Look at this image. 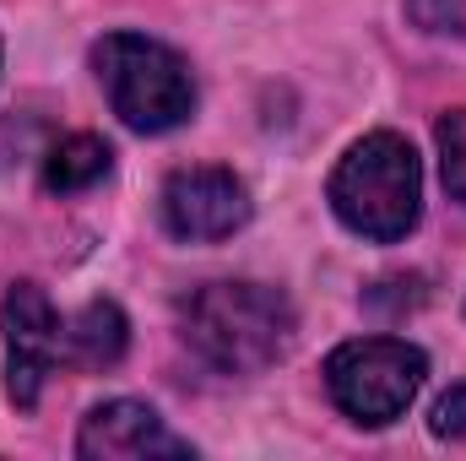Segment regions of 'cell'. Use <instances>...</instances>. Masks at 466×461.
Listing matches in <instances>:
<instances>
[{"label":"cell","instance_id":"6da1fadb","mask_svg":"<svg viewBox=\"0 0 466 461\" xmlns=\"http://www.w3.org/2000/svg\"><path fill=\"white\" fill-rule=\"evenodd\" d=\"M179 332L212 369L260 374L293 347V304L266 282H201L179 304Z\"/></svg>","mask_w":466,"mask_h":461},{"label":"cell","instance_id":"7a4b0ae2","mask_svg":"<svg viewBox=\"0 0 466 461\" xmlns=\"http://www.w3.org/2000/svg\"><path fill=\"white\" fill-rule=\"evenodd\" d=\"M331 212L342 218V229L363 233L374 244H396L418 229L423 212V163L412 152L407 136L396 130H369L363 141H352L342 163L331 169Z\"/></svg>","mask_w":466,"mask_h":461},{"label":"cell","instance_id":"3957f363","mask_svg":"<svg viewBox=\"0 0 466 461\" xmlns=\"http://www.w3.org/2000/svg\"><path fill=\"white\" fill-rule=\"evenodd\" d=\"M93 71H98V87H104L109 109L141 136L179 130L196 115V77H190L185 55L147 38V33L98 38L93 44Z\"/></svg>","mask_w":466,"mask_h":461},{"label":"cell","instance_id":"277c9868","mask_svg":"<svg viewBox=\"0 0 466 461\" xmlns=\"http://www.w3.org/2000/svg\"><path fill=\"white\" fill-rule=\"evenodd\" d=\"M423 374H429V358L407 337H358L326 358L331 402L363 429L396 424L412 407V396L423 391Z\"/></svg>","mask_w":466,"mask_h":461},{"label":"cell","instance_id":"5b68a950","mask_svg":"<svg viewBox=\"0 0 466 461\" xmlns=\"http://www.w3.org/2000/svg\"><path fill=\"white\" fill-rule=\"evenodd\" d=\"M66 364V315L38 282H11L5 293V391L16 407H33L44 380Z\"/></svg>","mask_w":466,"mask_h":461},{"label":"cell","instance_id":"8992f818","mask_svg":"<svg viewBox=\"0 0 466 461\" xmlns=\"http://www.w3.org/2000/svg\"><path fill=\"white\" fill-rule=\"evenodd\" d=\"M163 229L185 244H212L249 223V190L233 169L190 163L163 179Z\"/></svg>","mask_w":466,"mask_h":461},{"label":"cell","instance_id":"52a82bcc","mask_svg":"<svg viewBox=\"0 0 466 461\" xmlns=\"http://www.w3.org/2000/svg\"><path fill=\"white\" fill-rule=\"evenodd\" d=\"M76 456L87 461H147V456H190V440H179L147 402H104L82 418Z\"/></svg>","mask_w":466,"mask_h":461},{"label":"cell","instance_id":"ba28073f","mask_svg":"<svg viewBox=\"0 0 466 461\" xmlns=\"http://www.w3.org/2000/svg\"><path fill=\"white\" fill-rule=\"evenodd\" d=\"M125 343H130V326L109 299H93L76 315H66V364L71 369H115L125 358Z\"/></svg>","mask_w":466,"mask_h":461},{"label":"cell","instance_id":"9c48e42d","mask_svg":"<svg viewBox=\"0 0 466 461\" xmlns=\"http://www.w3.org/2000/svg\"><path fill=\"white\" fill-rule=\"evenodd\" d=\"M109 169H115L109 141L76 130V136H66V141L49 147V158H44V190H55V196H76V190H93L98 179H109Z\"/></svg>","mask_w":466,"mask_h":461},{"label":"cell","instance_id":"30bf717a","mask_svg":"<svg viewBox=\"0 0 466 461\" xmlns=\"http://www.w3.org/2000/svg\"><path fill=\"white\" fill-rule=\"evenodd\" d=\"M434 141H440V174H445V190H451V201H461L466 207V109L440 115Z\"/></svg>","mask_w":466,"mask_h":461},{"label":"cell","instance_id":"8fae6325","mask_svg":"<svg viewBox=\"0 0 466 461\" xmlns=\"http://www.w3.org/2000/svg\"><path fill=\"white\" fill-rule=\"evenodd\" d=\"M407 16L434 38H466V0H407Z\"/></svg>","mask_w":466,"mask_h":461},{"label":"cell","instance_id":"7c38bea8","mask_svg":"<svg viewBox=\"0 0 466 461\" xmlns=\"http://www.w3.org/2000/svg\"><path fill=\"white\" fill-rule=\"evenodd\" d=\"M429 429H434L440 440H466V385H451V391L434 402Z\"/></svg>","mask_w":466,"mask_h":461}]
</instances>
